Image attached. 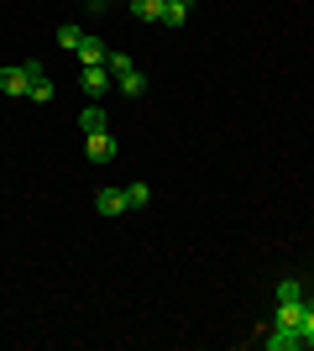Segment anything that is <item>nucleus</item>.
<instances>
[{
    "label": "nucleus",
    "instance_id": "nucleus-1",
    "mask_svg": "<svg viewBox=\"0 0 314 351\" xmlns=\"http://www.w3.org/2000/svg\"><path fill=\"white\" fill-rule=\"evenodd\" d=\"M79 84H84V95H90V100H105V95L116 89V79H110V69H105V63H90V69L79 73Z\"/></svg>",
    "mask_w": 314,
    "mask_h": 351
},
{
    "label": "nucleus",
    "instance_id": "nucleus-2",
    "mask_svg": "<svg viewBox=\"0 0 314 351\" xmlns=\"http://www.w3.org/2000/svg\"><path fill=\"white\" fill-rule=\"evenodd\" d=\"M262 346H267V351H299L304 330H293V325H272V336H262Z\"/></svg>",
    "mask_w": 314,
    "mask_h": 351
},
{
    "label": "nucleus",
    "instance_id": "nucleus-3",
    "mask_svg": "<svg viewBox=\"0 0 314 351\" xmlns=\"http://www.w3.org/2000/svg\"><path fill=\"white\" fill-rule=\"evenodd\" d=\"M94 210H100L105 220L126 215V210H131V205H126V189H100V194H94Z\"/></svg>",
    "mask_w": 314,
    "mask_h": 351
},
{
    "label": "nucleus",
    "instance_id": "nucleus-4",
    "mask_svg": "<svg viewBox=\"0 0 314 351\" xmlns=\"http://www.w3.org/2000/svg\"><path fill=\"white\" fill-rule=\"evenodd\" d=\"M0 89H5V95H27V89H31L27 63H5V69H0Z\"/></svg>",
    "mask_w": 314,
    "mask_h": 351
},
{
    "label": "nucleus",
    "instance_id": "nucleus-5",
    "mask_svg": "<svg viewBox=\"0 0 314 351\" xmlns=\"http://www.w3.org/2000/svg\"><path fill=\"white\" fill-rule=\"evenodd\" d=\"M84 152H90V162H110V158H116V136H110V132H90Z\"/></svg>",
    "mask_w": 314,
    "mask_h": 351
},
{
    "label": "nucleus",
    "instance_id": "nucleus-6",
    "mask_svg": "<svg viewBox=\"0 0 314 351\" xmlns=\"http://www.w3.org/2000/svg\"><path fill=\"white\" fill-rule=\"evenodd\" d=\"M278 325L304 330V293H299V299H278Z\"/></svg>",
    "mask_w": 314,
    "mask_h": 351
},
{
    "label": "nucleus",
    "instance_id": "nucleus-7",
    "mask_svg": "<svg viewBox=\"0 0 314 351\" xmlns=\"http://www.w3.org/2000/svg\"><path fill=\"white\" fill-rule=\"evenodd\" d=\"M126 5H131V16H136V21L157 27V21H163V5H168V0H126Z\"/></svg>",
    "mask_w": 314,
    "mask_h": 351
},
{
    "label": "nucleus",
    "instance_id": "nucleus-8",
    "mask_svg": "<svg viewBox=\"0 0 314 351\" xmlns=\"http://www.w3.org/2000/svg\"><path fill=\"white\" fill-rule=\"evenodd\" d=\"M116 89L126 95V100H142V95H147V73H142V69L120 73V79H116Z\"/></svg>",
    "mask_w": 314,
    "mask_h": 351
},
{
    "label": "nucleus",
    "instance_id": "nucleus-9",
    "mask_svg": "<svg viewBox=\"0 0 314 351\" xmlns=\"http://www.w3.org/2000/svg\"><path fill=\"white\" fill-rule=\"evenodd\" d=\"M110 58V47L100 43V37H84V43H79V63H84V69H90V63H105Z\"/></svg>",
    "mask_w": 314,
    "mask_h": 351
},
{
    "label": "nucleus",
    "instance_id": "nucleus-10",
    "mask_svg": "<svg viewBox=\"0 0 314 351\" xmlns=\"http://www.w3.org/2000/svg\"><path fill=\"white\" fill-rule=\"evenodd\" d=\"M79 126H84V136H90V132H110V116H105V110H100V100H94L90 110L79 116Z\"/></svg>",
    "mask_w": 314,
    "mask_h": 351
},
{
    "label": "nucleus",
    "instance_id": "nucleus-11",
    "mask_svg": "<svg viewBox=\"0 0 314 351\" xmlns=\"http://www.w3.org/2000/svg\"><path fill=\"white\" fill-rule=\"evenodd\" d=\"M183 21H189V0H168V5H163V27L179 32Z\"/></svg>",
    "mask_w": 314,
    "mask_h": 351
},
{
    "label": "nucleus",
    "instance_id": "nucleus-12",
    "mask_svg": "<svg viewBox=\"0 0 314 351\" xmlns=\"http://www.w3.org/2000/svg\"><path fill=\"white\" fill-rule=\"evenodd\" d=\"M84 37H90V32H79L74 21H63V27H58V47H68V53H79V43H84Z\"/></svg>",
    "mask_w": 314,
    "mask_h": 351
},
{
    "label": "nucleus",
    "instance_id": "nucleus-13",
    "mask_svg": "<svg viewBox=\"0 0 314 351\" xmlns=\"http://www.w3.org/2000/svg\"><path fill=\"white\" fill-rule=\"evenodd\" d=\"M105 69H110V79H120V73H131L136 63L126 58V53H116V47H110V58H105Z\"/></svg>",
    "mask_w": 314,
    "mask_h": 351
},
{
    "label": "nucleus",
    "instance_id": "nucleus-14",
    "mask_svg": "<svg viewBox=\"0 0 314 351\" xmlns=\"http://www.w3.org/2000/svg\"><path fill=\"white\" fill-rule=\"evenodd\" d=\"M147 199H152V189H147V184H126V205H147Z\"/></svg>",
    "mask_w": 314,
    "mask_h": 351
},
{
    "label": "nucleus",
    "instance_id": "nucleus-15",
    "mask_svg": "<svg viewBox=\"0 0 314 351\" xmlns=\"http://www.w3.org/2000/svg\"><path fill=\"white\" fill-rule=\"evenodd\" d=\"M304 346H314V299H304Z\"/></svg>",
    "mask_w": 314,
    "mask_h": 351
},
{
    "label": "nucleus",
    "instance_id": "nucleus-16",
    "mask_svg": "<svg viewBox=\"0 0 314 351\" xmlns=\"http://www.w3.org/2000/svg\"><path fill=\"white\" fill-rule=\"evenodd\" d=\"M299 293H304L299 278H283V283H278V299H299Z\"/></svg>",
    "mask_w": 314,
    "mask_h": 351
},
{
    "label": "nucleus",
    "instance_id": "nucleus-17",
    "mask_svg": "<svg viewBox=\"0 0 314 351\" xmlns=\"http://www.w3.org/2000/svg\"><path fill=\"white\" fill-rule=\"evenodd\" d=\"M84 5H90V11H110V5H116V0H84Z\"/></svg>",
    "mask_w": 314,
    "mask_h": 351
}]
</instances>
